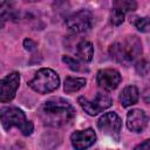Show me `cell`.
Returning <instances> with one entry per match:
<instances>
[{
  "label": "cell",
  "instance_id": "3",
  "mask_svg": "<svg viewBox=\"0 0 150 150\" xmlns=\"http://www.w3.org/2000/svg\"><path fill=\"white\" fill-rule=\"evenodd\" d=\"M1 124L5 130H9L13 127L20 129L21 134L25 136H29L33 132L34 125L30 121L26 118L25 112L15 107H6L1 109Z\"/></svg>",
  "mask_w": 150,
  "mask_h": 150
},
{
  "label": "cell",
  "instance_id": "6",
  "mask_svg": "<svg viewBox=\"0 0 150 150\" xmlns=\"http://www.w3.org/2000/svg\"><path fill=\"white\" fill-rule=\"evenodd\" d=\"M97 127L104 135L111 137L114 141H120L121 129H122V120L120 118V116L116 112H114V111L105 112L97 121Z\"/></svg>",
  "mask_w": 150,
  "mask_h": 150
},
{
  "label": "cell",
  "instance_id": "13",
  "mask_svg": "<svg viewBox=\"0 0 150 150\" xmlns=\"http://www.w3.org/2000/svg\"><path fill=\"white\" fill-rule=\"evenodd\" d=\"M138 96H139V93H138V89L135 87V86H127L121 95H120V101H121V104L123 107H130L132 104H135L137 101H138Z\"/></svg>",
  "mask_w": 150,
  "mask_h": 150
},
{
  "label": "cell",
  "instance_id": "11",
  "mask_svg": "<svg viewBox=\"0 0 150 150\" xmlns=\"http://www.w3.org/2000/svg\"><path fill=\"white\" fill-rule=\"evenodd\" d=\"M149 117L142 109H131L127 115V127L134 132H141L148 125Z\"/></svg>",
  "mask_w": 150,
  "mask_h": 150
},
{
  "label": "cell",
  "instance_id": "2",
  "mask_svg": "<svg viewBox=\"0 0 150 150\" xmlns=\"http://www.w3.org/2000/svg\"><path fill=\"white\" fill-rule=\"evenodd\" d=\"M142 42L136 35H128L122 40L114 42L109 47L111 59L124 66L135 63L142 56Z\"/></svg>",
  "mask_w": 150,
  "mask_h": 150
},
{
  "label": "cell",
  "instance_id": "8",
  "mask_svg": "<svg viewBox=\"0 0 150 150\" xmlns=\"http://www.w3.org/2000/svg\"><path fill=\"white\" fill-rule=\"evenodd\" d=\"M19 83H20V75L19 73L14 71L8 74L7 76H5L1 80V91H0V101L2 103L9 102L14 98L16 90L19 88Z\"/></svg>",
  "mask_w": 150,
  "mask_h": 150
},
{
  "label": "cell",
  "instance_id": "14",
  "mask_svg": "<svg viewBox=\"0 0 150 150\" xmlns=\"http://www.w3.org/2000/svg\"><path fill=\"white\" fill-rule=\"evenodd\" d=\"M87 83V80L84 77H67L64 80L63 90L67 94H73L75 91H79L81 88H83Z\"/></svg>",
  "mask_w": 150,
  "mask_h": 150
},
{
  "label": "cell",
  "instance_id": "7",
  "mask_svg": "<svg viewBox=\"0 0 150 150\" xmlns=\"http://www.w3.org/2000/svg\"><path fill=\"white\" fill-rule=\"evenodd\" d=\"M77 102L81 105V108L90 116H96L97 114L108 109L112 104V100L103 93H97L95 98L91 101L83 96H80L77 98Z\"/></svg>",
  "mask_w": 150,
  "mask_h": 150
},
{
  "label": "cell",
  "instance_id": "9",
  "mask_svg": "<svg viewBox=\"0 0 150 150\" xmlns=\"http://www.w3.org/2000/svg\"><path fill=\"white\" fill-rule=\"evenodd\" d=\"M96 81H97V84L102 89L111 91L118 87V84L122 81V77H121V74L116 69L105 68V69H101L97 73Z\"/></svg>",
  "mask_w": 150,
  "mask_h": 150
},
{
  "label": "cell",
  "instance_id": "16",
  "mask_svg": "<svg viewBox=\"0 0 150 150\" xmlns=\"http://www.w3.org/2000/svg\"><path fill=\"white\" fill-rule=\"evenodd\" d=\"M112 6H114V8H117L120 11H122L123 13L135 11L137 8V4L135 1H130V0H117L114 2Z\"/></svg>",
  "mask_w": 150,
  "mask_h": 150
},
{
  "label": "cell",
  "instance_id": "10",
  "mask_svg": "<svg viewBox=\"0 0 150 150\" xmlns=\"http://www.w3.org/2000/svg\"><path fill=\"white\" fill-rule=\"evenodd\" d=\"M70 141L75 150H86L95 143L96 134L91 128H88L84 130H77L71 134Z\"/></svg>",
  "mask_w": 150,
  "mask_h": 150
},
{
  "label": "cell",
  "instance_id": "17",
  "mask_svg": "<svg viewBox=\"0 0 150 150\" xmlns=\"http://www.w3.org/2000/svg\"><path fill=\"white\" fill-rule=\"evenodd\" d=\"M132 25L142 33L150 32V18L143 16V18H134L131 20Z\"/></svg>",
  "mask_w": 150,
  "mask_h": 150
},
{
  "label": "cell",
  "instance_id": "1",
  "mask_svg": "<svg viewBox=\"0 0 150 150\" xmlns=\"http://www.w3.org/2000/svg\"><path fill=\"white\" fill-rule=\"evenodd\" d=\"M39 116L45 125L61 128L69 125L75 118L74 107L66 100L54 97L47 100L39 109Z\"/></svg>",
  "mask_w": 150,
  "mask_h": 150
},
{
  "label": "cell",
  "instance_id": "5",
  "mask_svg": "<svg viewBox=\"0 0 150 150\" xmlns=\"http://www.w3.org/2000/svg\"><path fill=\"white\" fill-rule=\"evenodd\" d=\"M94 16L88 9H80L66 19V25L73 33H84L93 27Z\"/></svg>",
  "mask_w": 150,
  "mask_h": 150
},
{
  "label": "cell",
  "instance_id": "18",
  "mask_svg": "<svg viewBox=\"0 0 150 150\" xmlns=\"http://www.w3.org/2000/svg\"><path fill=\"white\" fill-rule=\"evenodd\" d=\"M124 15H125V13H123L122 11H120L117 8H114L110 14V22L115 26H118L124 21Z\"/></svg>",
  "mask_w": 150,
  "mask_h": 150
},
{
  "label": "cell",
  "instance_id": "19",
  "mask_svg": "<svg viewBox=\"0 0 150 150\" xmlns=\"http://www.w3.org/2000/svg\"><path fill=\"white\" fill-rule=\"evenodd\" d=\"M134 150H150V138L144 141V142H142V143H139V144H137L134 148Z\"/></svg>",
  "mask_w": 150,
  "mask_h": 150
},
{
  "label": "cell",
  "instance_id": "15",
  "mask_svg": "<svg viewBox=\"0 0 150 150\" xmlns=\"http://www.w3.org/2000/svg\"><path fill=\"white\" fill-rule=\"evenodd\" d=\"M62 61L69 67V69H71L73 71H88V68L87 67H84L79 60H76V59H74V57H70V56H67V55H64V56H62Z\"/></svg>",
  "mask_w": 150,
  "mask_h": 150
},
{
  "label": "cell",
  "instance_id": "12",
  "mask_svg": "<svg viewBox=\"0 0 150 150\" xmlns=\"http://www.w3.org/2000/svg\"><path fill=\"white\" fill-rule=\"evenodd\" d=\"M77 59L82 62H90L93 56H94V47L93 45L87 41V40H82L77 43L76 46V52H75Z\"/></svg>",
  "mask_w": 150,
  "mask_h": 150
},
{
  "label": "cell",
  "instance_id": "4",
  "mask_svg": "<svg viewBox=\"0 0 150 150\" xmlns=\"http://www.w3.org/2000/svg\"><path fill=\"white\" fill-rule=\"evenodd\" d=\"M29 87L40 94H48L57 89L60 84L59 75L49 68H41L36 71L34 77L28 82Z\"/></svg>",
  "mask_w": 150,
  "mask_h": 150
},
{
  "label": "cell",
  "instance_id": "20",
  "mask_svg": "<svg viewBox=\"0 0 150 150\" xmlns=\"http://www.w3.org/2000/svg\"><path fill=\"white\" fill-rule=\"evenodd\" d=\"M23 45H25V47H26V49H33L34 47H36V45H35V42H33L32 40H29V39H26L25 41H23Z\"/></svg>",
  "mask_w": 150,
  "mask_h": 150
}]
</instances>
